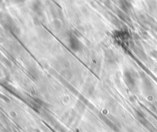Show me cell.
<instances>
[{
    "label": "cell",
    "mask_w": 157,
    "mask_h": 132,
    "mask_svg": "<svg viewBox=\"0 0 157 132\" xmlns=\"http://www.w3.org/2000/svg\"><path fill=\"white\" fill-rule=\"evenodd\" d=\"M119 3H120V8L123 12L126 13L130 12V9H131V4H130L129 0H119Z\"/></svg>",
    "instance_id": "5b68a950"
},
{
    "label": "cell",
    "mask_w": 157,
    "mask_h": 132,
    "mask_svg": "<svg viewBox=\"0 0 157 132\" xmlns=\"http://www.w3.org/2000/svg\"><path fill=\"white\" fill-rule=\"evenodd\" d=\"M14 4H22L26 2V0H11Z\"/></svg>",
    "instance_id": "52a82bcc"
},
{
    "label": "cell",
    "mask_w": 157,
    "mask_h": 132,
    "mask_svg": "<svg viewBox=\"0 0 157 132\" xmlns=\"http://www.w3.org/2000/svg\"><path fill=\"white\" fill-rule=\"evenodd\" d=\"M2 26H4L5 29L9 30V32H12V34H16L19 32V29L16 26L15 23L14 22L13 19L8 15H5L2 16Z\"/></svg>",
    "instance_id": "3957f363"
},
{
    "label": "cell",
    "mask_w": 157,
    "mask_h": 132,
    "mask_svg": "<svg viewBox=\"0 0 157 132\" xmlns=\"http://www.w3.org/2000/svg\"><path fill=\"white\" fill-rule=\"evenodd\" d=\"M67 42H68V46L69 49L74 52H81L83 49V44L75 35L70 33L68 34L67 38Z\"/></svg>",
    "instance_id": "7a4b0ae2"
},
{
    "label": "cell",
    "mask_w": 157,
    "mask_h": 132,
    "mask_svg": "<svg viewBox=\"0 0 157 132\" xmlns=\"http://www.w3.org/2000/svg\"><path fill=\"white\" fill-rule=\"evenodd\" d=\"M123 79L125 83L127 84V86L132 88V87H134L136 85V80L134 78V75L133 74L131 71L130 69H125L123 71Z\"/></svg>",
    "instance_id": "277c9868"
},
{
    "label": "cell",
    "mask_w": 157,
    "mask_h": 132,
    "mask_svg": "<svg viewBox=\"0 0 157 132\" xmlns=\"http://www.w3.org/2000/svg\"><path fill=\"white\" fill-rule=\"evenodd\" d=\"M32 9L37 14H41L42 12V4L39 0H35L32 3Z\"/></svg>",
    "instance_id": "8992f818"
},
{
    "label": "cell",
    "mask_w": 157,
    "mask_h": 132,
    "mask_svg": "<svg viewBox=\"0 0 157 132\" xmlns=\"http://www.w3.org/2000/svg\"><path fill=\"white\" fill-rule=\"evenodd\" d=\"M113 39L115 43L123 49H127L130 46V43L131 42V36L130 32L126 29L115 30L113 32Z\"/></svg>",
    "instance_id": "6da1fadb"
}]
</instances>
